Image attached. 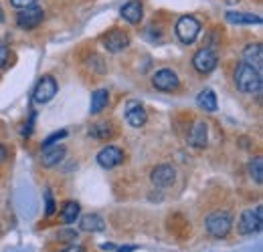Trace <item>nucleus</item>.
I'll use <instances>...</instances> for the list:
<instances>
[{
  "mask_svg": "<svg viewBox=\"0 0 263 252\" xmlns=\"http://www.w3.org/2000/svg\"><path fill=\"white\" fill-rule=\"evenodd\" d=\"M235 87L241 93H261L263 87V77L257 69H253L251 65L241 63L235 71Z\"/></svg>",
  "mask_w": 263,
  "mask_h": 252,
  "instance_id": "obj_1",
  "label": "nucleus"
},
{
  "mask_svg": "<svg viewBox=\"0 0 263 252\" xmlns=\"http://www.w3.org/2000/svg\"><path fill=\"white\" fill-rule=\"evenodd\" d=\"M204 228L206 232L213 236V238H225L233 228V214L231 212H213L206 222H204Z\"/></svg>",
  "mask_w": 263,
  "mask_h": 252,
  "instance_id": "obj_2",
  "label": "nucleus"
},
{
  "mask_svg": "<svg viewBox=\"0 0 263 252\" xmlns=\"http://www.w3.org/2000/svg\"><path fill=\"white\" fill-rule=\"evenodd\" d=\"M263 226V208L257 206L255 210L249 208V210H243L241 218H239V232L241 234H255L259 232Z\"/></svg>",
  "mask_w": 263,
  "mask_h": 252,
  "instance_id": "obj_3",
  "label": "nucleus"
},
{
  "mask_svg": "<svg viewBox=\"0 0 263 252\" xmlns=\"http://www.w3.org/2000/svg\"><path fill=\"white\" fill-rule=\"evenodd\" d=\"M217 65H219V57H217V53H215L213 49H209V47L198 49L197 53H195V57H193V67H195V71L200 73V75L213 73V71L217 69Z\"/></svg>",
  "mask_w": 263,
  "mask_h": 252,
  "instance_id": "obj_4",
  "label": "nucleus"
},
{
  "mask_svg": "<svg viewBox=\"0 0 263 252\" xmlns=\"http://www.w3.org/2000/svg\"><path fill=\"white\" fill-rule=\"evenodd\" d=\"M198 32H200V23H198L195 16H180L178 18V23H176V36L184 45L195 43Z\"/></svg>",
  "mask_w": 263,
  "mask_h": 252,
  "instance_id": "obj_5",
  "label": "nucleus"
},
{
  "mask_svg": "<svg viewBox=\"0 0 263 252\" xmlns=\"http://www.w3.org/2000/svg\"><path fill=\"white\" fill-rule=\"evenodd\" d=\"M57 89H59V87H57V81H55L51 75L41 77L33 91L34 103H49V101L57 95Z\"/></svg>",
  "mask_w": 263,
  "mask_h": 252,
  "instance_id": "obj_6",
  "label": "nucleus"
},
{
  "mask_svg": "<svg viewBox=\"0 0 263 252\" xmlns=\"http://www.w3.org/2000/svg\"><path fill=\"white\" fill-rule=\"evenodd\" d=\"M45 18V12L36 6H29V8H23L18 14H16V25L23 29V31H33L36 29Z\"/></svg>",
  "mask_w": 263,
  "mask_h": 252,
  "instance_id": "obj_7",
  "label": "nucleus"
},
{
  "mask_svg": "<svg viewBox=\"0 0 263 252\" xmlns=\"http://www.w3.org/2000/svg\"><path fill=\"white\" fill-rule=\"evenodd\" d=\"M152 85L158 89V91H164V93H172L180 87V81H178V75L170 69H160L154 77H152Z\"/></svg>",
  "mask_w": 263,
  "mask_h": 252,
  "instance_id": "obj_8",
  "label": "nucleus"
},
{
  "mask_svg": "<svg viewBox=\"0 0 263 252\" xmlns=\"http://www.w3.org/2000/svg\"><path fill=\"white\" fill-rule=\"evenodd\" d=\"M101 43H103V47H105L109 53H120V51L128 49V45H130V36H128V32L126 31L114 29V31H109L103 38H101Z\"/></svg>",
  "mask_w": 263,
  "mask_h": 252,
  "instance_id": "obj_9",
  "label": "nucleus"
},
{
  "mask_svg": "<svg viewBox=\"0 0 263 252\" xmlns=\"http://www.w3.org/2000/svg\"><path fill=\"white\" fill-rule=\"evenodd\" d=\"M150 180H152V184H154L156 188H168V186H172L174 180H176V170H174L172 165H168V163L156 165V167L152 170V174H150Z\"/></svg>",
  "mask_w": 263,
  "mask_h": 252,
  "instance_id": "obj_10",
  "label": "nucleus"
},
{
  "mask_svg": "<svg viewBox=\"0 0 263 252\" xmlns=\"http://www.w3.org/2000/svg\"><path fill=\"white\" fill-rule=\"evenodd\" d=\"M124 161V152L116 145H107L98 154V163L105 170H114Z\"/></svg>",
  "mask_w": 263,
  "mask_h": 252,
  "instance_id": "obj_11",
  "label": "nucleus"
},
{
  "mask_svg": "<svg viewBox=\"0 0 263 252\" xmlns=\"http://www.w3.org/2000/svg\"><path fill=\"white\" fill-rule=\"evenodd\" d=\"M243 61L247 65H251L253 69H257L259 73L263 71V49L259 43L255 45H247L243 49Z\"/></svg>",
  "mask_w": 263,
  "mask_h": 252,
  "instance_id": "obj_12",
  "label": "nucleus"
},
{
  "mask_svg": "<svg viewBox=\"0 0 263 252\" xmlns=\"http://www.w3.org/2000/svg\"><path fill=\"white\" fill-rule=\"evenodd\" d=\"M142 16H144V6L140 0H130L122 6V18L128 20L130 25H140Z\"/></svg>",
  "mask_w": 263,
  "mask_h": 252,
  "instance_id": "obj_13",
  "label": "nucleus"
},
{
  "mask_svg": "<svg viewBox=\"0 0 263 252\" xmlns=\"http://www.w3.org/2000/svg\"><path fill=\"white\" fill-rule=\"evenodd\" d=\"M126 119L132 127H142L148 121V113L138 101H132L128 105V111H126Z\"/></svg>",
  "mask_w": 263,
  "mask_h": 252,
  "instance_id": "obj_14",
  "label": "nucleus"
},
{
  "mask_svg": "<svg viewBox=\"0 0 263 252\" xmlns=\"http://www.w3.org/2000/svg\"><path fill=\"white\" fill-rule=\"evenodd\" d=\"M206 141H209V127H206L204 121H198V123H195V127L191 129L189 143H191L193 148H197V150H202V148L206 145Z\"/></svg>",
  "mask_w": 263,
  "mask_h": 252,
  "instance_id": "obj_15",
  "label": "nucleus"
},
{
  "mask_svg": "<svg viewBox=\"0 0 263 252\" xmlns=\"http://www.w3.org/2000/svg\"><path fill=\"white\" fill-rule=\"evenodd\" d=\"M63 158H65V148L63 145H51V148H45L43 150L41 161H43L45 167H53L59 161H63Z\"/></svg>",
  "mask_w": 263,
  "mask_h": 252,
  "instance_id": "obj_16",
  "label": "nucleus"
},
{
  "mask_svg": "<svg viewBox=\"0 0 263 252\" xmlns=\"http://www.w3.org/2000/svg\"><path fill=\"white\" fill-rule=\"evenodd\" d=\"M107 103H109V93H107V89H98V91H93V93H91V105H89L91 115L101 113V111L107 107Z\"/></svg>",
  "mask_w": 263,
  "mask_h": 252,
  "instance_id": "obj_17",
  "label": "nucleus"
},
{
  "mask_svg": "<svg viewBox=\"0 0 263 252\" xmlns=\"http://www.w3.org/2000/svg\"><path fill=\"white\" fill-rule=\"evenodd\" d=\"M225 18L233 25H261V16L249 12H227Z\"/></svg>",
  "mask_w": 263,
  "mask_h": 252,
  "instance_id": "obj_18",
  "label": "nucleus"
},
{
  "mask_svg": "<svg viewBox=\"0 0 263 252\" xmlns=\"http://www.w3.org/2000/svg\"><path fill=\"white\" fill-rule=\"evenodd\" d=\"M79 226H81L83 232H103V230H105V222H103V218L98 216V214H87V216H83Z\"/></svg>",
  "mask_w": 263,
  "mask_h": 252,
  "instance_id": "obj_19",
  "label": "nucleus"
},
{
  "mask_svg": "<svg viewBox=\"0 0 263 252\" xmlns=\"http://www.w3.org/2000/svg\"><path fill=\"white\" fill-rule=\"evenodd\" d=\"M197 103L200 109H204V111H209V113H213V111H217V95L215 91H211V89H202L197 97Z\"/></svg>",
  "mask_w": 263,
  "mask_h": 252,
  "instance_id": "obj_20",
  "label": "nucleus"
},
{
  "mask_svg": "<svg viewBox=\"0 0 263 252\" xmlns=\"http://www.w3.org/2000/svg\"><path fill=\"white\" fill-rule=\"evenodd\" d=\"M89 135H91L93 139H99V141H103V139H107V137H111V135H114V125H111L109 121H101V123H96V125L89 127Z\"/></svg>",
  "mask_w": 263,
  "mask_h": 252,
  "instance_id": "obj_21",
  "label": "nucleus"
},
{
  "mask_svg": "<svg viewBox=\"0 0 263 252\" xmlns=\"http://www.w3.org/2000/svg\"><path fill=\"white\" fill-rule=\"evenodd\" d=\"M79 204L77 202H73V200H69L63 204V210H61V222L63 224H73V222L79 218Z\"/></svg>",
  "mask_w": 263,
  "mask_h": 252,
  "instance_id": "obj_22",
  "label": "nucleus"
},
{
  "mask_svg": "<svg viewBox=\"0 0 263 252\" xmlns=\"http://www.w3.org/2000/svg\"><path fill=\"white\" fill-rule=\"evenodd\" d=\"M249 176H251L257 184L263 182V159L261 158H253L249 161Z\"/></svg>",
  "mask_w": 263,
  "mask_h": 252,
  "instance_id": "obj_23",
  "label": "nucleus"
},
{
  "mask_svg": "<svg viewBox=\"0 0 263 252\" xmlns=\"http://www.w3.org/2000/svg\"><path fill=\"white\" fill-rule=\"evenodd\" d=\"M63 137H67V131H65V129H61V131H55V133H51V135H49V137H47V139H45V141H43L41 145H43V150H45V148H51V145L59 143V141H61Z\"/></svg>",
  "mask_w": 263,
  "mask_h": 252,
  "instance_id": "obj_24",
  "label": "nucleus"
},
{
  "mask_svg": "<svg viewBox=\"0 0 263 252\" xmlns=\"http://www.w3.org/2000/svg\"><path fill=\"white\" fill-rule=\"evenodd\" d=\"M55 210H57V208H55L53 192H51V190H47V192H45V214H47V216H53V214H55Z\"/></svg>",
  "mask_w": 263,
  "mask_h": 252,
  "instance_id": "obj_25",
  "label": "nucleus"
},
{
  "mask_svg": "<svg viewBox=\"0 0 263 252\" xmlns=\"http://www.w3.org/2000/svg\"><path fill=\"white\" fill-rule=\"evenodd\" d=\"M10 65V51L6 47H0V69H6Z\"/></svg>",
  "mask_w": 263,
  "mask_h": 252,
  "instance_id": "obj_26",
  "label": "nucleus"
},
{
  "mask_svg": "<svg viewBox=\"0 0 263 252\" xmlns=\"http://www.w3.org/2000/svg\"><path fill=\"white\" fill-rule=\"evenodd\" d=\"M34 2L36 0H10V4L14 6V8H29V6H34Z\"/></svg>",
  "mask_w": 263,
  "mask_h": 252,
  "instance_id": "obj_27",
  "label": "nucleus"
},
{
  "mask_svg": "<svg viewBox=\"0 0 263 252\" xmlns=\"http://www.w3.org/2000/svg\"><path fill=\"white\" fill-rule=\"evenodd\" d=\"M118 252H134L136 250V246H120V248H116Z\"/></svg>",
  "mask_w": 263,
  "mask_h": 252,
  "instance_id": "obj_28",
  "label": "nucleus"
},
{
  "mask_svg": "<svg viewBox=\"0 0 263 252\" xmlns=\"http://www.w3.org/2000/svg\"><path fill=\"white\" fill-rule=\"evenodd\" d=\"M6 159V150H4V145L0 143V161H4Z\"/></svg>",
  "mask_w": 263,
  "mask_h": 252,
  "instance_id": "obj_29",
  "label": "nucleus"
},
{
  "mask_svg": "<svg viewBox=\"0 0 263 252\" xmlns=\"http://www.w3.org/2000/svg\"><path fill=\"white\" fill-rule=\"evenodd\" d=\"M65 252H83V250H81V246H69Z\"/></svg>",
  "mask_w": 263,
  "mask_h": 252,
  "instance_id": "obj_30",
  "label": "nucleus"
},
{
  "mask_svg": "<svg viewBox=\"0 0 263 252\" xmlns=\"http://www.w3.org/2000/svg\"><path fill=\"white\" fill-rule=\"evenodd\" d=\"M0 23H4V10H2V6H0Z\"/></svg>",
  "mask_w": 263,
  "mask_h": 252,
  "instance_id": "obj_31",
  "label": "nucleus"
}]
</instances>
